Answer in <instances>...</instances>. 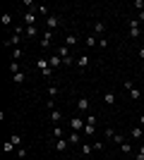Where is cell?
I'll return each instance as SVG.
<instances>
[{"instance_id":"obj_1","label":"cell","mask_w":144,"mask_h":160,"mask_svg":"<svg viewBox=\"0 0 144 160\" xmlns=\"http://www.w3.org/2000/svg\"><path fill=\"white\" fill-rule=\"evenodd\" d=\"M96 132V115H87V124H84V136H91Z\"/></svg>"},{"instance_id":"obj_2","label":"cell","mask_w":144,"mask_h":160,"mask_svg":"<svg viewBox=\"0 0 144 160\" xmlns=\"http://www.w3.org/2000/svg\"><path fill=\"white\" fill-rule=\"evenodd\" d=\"M84 124H87V120H82V117H72L70 120V129L72 132H84Z\"/></svg>"},{"instance_id":"obj_3","label":"cell","mask_w":144,"mask_h":160,"mask_svg":"<svg viewBox=\"0 0 144 160\" xmlns=\"http://www.w3.org/2000/svg\"><path fill=\"white\" fill-rule=\"evenodd\" d=\"M36 67L43 72V77H51V65H48L46 58H39V60H36Z\"/></svg>"},{"instance_id":"obj_4","label":"cell","mask_w":144,"mask_h":160,"mask_svg":"<svg viewBox=\"0 0 144 160\" xmlns=\"http://www.w3.org/2000/svg\"><path fill=\"white\" fill-rule=\"evenodd\" d=\"M58 24H60V17H55V14H48V17H46V29H48V31H55Z\"/></svg>"},{"instance_id":"obj_5","label":"cell","mask_w":144,"mask_h":160,"mask_svg":"<svg viewBox=\"0 0 144 160\" xmlns=\"http://www.w3.org/2000/svg\"><path fill=\"white\" fill-rule=\"evenodd\" d=\"M139 33H142V29H139V22H137V19H132V22H130V36H132V38H139Z\"/></svg>"},{"instance_id":"obj_6","label":"cell","mask_w":144,"mask_h":160,"mask_svg":"<svg viewBox=\"0 0 144 160\" xmlns=\"http://www.w3.org/2000/svg\"><path fill=\"white\" fill-rule=\"evenodd\" d=\"M103 33H106V24H103V22H96L94 24V36L96 38H99V36L103 38Z\"/></svg>"},{"instance_id":"obj_7","label":"cell","mask_w":144,"mask_h":160,"mask_svg":"<svg viewBox=\"0 0 144 160\" xmlns=\"http://www.w3.org/2000/svg\"><path fill=\"white\" fill-rule=\"evenodd\" d=\"M77 110H79V112H87V110H89V98H79L77 100Z\"/></svg>"},{"instance_id":"obj_8","label":"cell","mask_w":144,"mask_h":160,"mask_svg":"<svg viewBox=\"0 0 144 160\" xmlns=\"http://www.w3.org/2000/svg\"><path fill=\"white\" fill-rule=\"evenodd\" d=\"M67 141H70V143H84V141H82V134H79V132H70Z\"/></svg>"},{"instance_id":"obj_9","label":"cell","mask_w":144,"mask_h":160,"mask_svg":"<svg viewBox=\"0 0 144 160\" xmlns=\"http://www.w3.org/2000/svg\"><path fill=\"white\" fill-rule=\"evenodd\" d=\"M48 65H51V67H58V65H62V58H60L58 53H55V55H51V58H48Z\"/></svg>"},{"instance_id":"obj_10","label":"cell","mask_w":144,"mask_h":160,"mask_svg":"<svg viewBox=\"0 0 144 160\" xmlns=\"http://www.w3.org/2000/svg\"><path fill=\"white\" fill-rule=\"evenodd\" d=\"M34 22H36V12H27L24 14V24H27V27H34Z\"/></svg>"},{"instance_id":"obj_11","label":"cell","mask_w":144,"mask_h":160,"mask_svg":"<svg viewBox=\"0 0 144 160\" xmlns=\"http://www.w3.org/2000/svg\"><path fill=\"white\" fill-rule=\"evenodd\" d=\"M130 136H132V139H142V136H144V129L142 127H132Z\"/></svg>"},{"instance_id":"obj_12","label":"cell","mask_w":144,"mask_h":160,"mask_svg":"<svg viewBox=\"0 0 144 160\" xmlns=\"http://www.w3.org/2000/svg\"><path fill=\"white\" fill-rule=\"evenodd\" d=\"M67 146H70V141H65V139L55 141V151H60V153H62V151H65V148H67Z\"/></svg>"},{"instance_id":"obj_13","label":"cell","mask_w":144,"mask_h":160,"mask_svg":"<svg viewBox=\"0 0 144 160\" xmlns=\"http://www.w3.org/2000/svg\"><path fill=\"white\" fill-rule=\"evenodd\" d=\"M103 103H108V105H113V103H115V93H113V91H108V93L103 96Z\"/></svg>"},{"instance_id":"obj_14","label":"cell","mask_w":144,"mask_h":160,"mask_svg":"<svg viewBox=\"0 0 144 160\" xmlns=\"http://www.w3.org/2000/svg\"><path fill=\"white\" fill-rule=\"evenodd\" d=\"M10 141H12V143H14V148H19L22 143H24V141H22V136H19V134H12V136H10Z\"/></svg>"},{"instance_id":"obj_15","label":"cell","mask_w":144,"mask_h":160,"mask_svg":"<svg viewBox=\"0 0 144 160\" xmlns=\"http://www.w3.org/2000/svg\"><path fill=\"white\" fill-rule=\"evenodd\" d=\"M58 55H60L62 60H65V58H70V48H67V46H60V50H58Z\"/></svg>"},{"instance_id":"obj_16","label":"cell","mask_w":144,"mask_h":160,"mask_svg":"<svg viewBox=\"0 0 144 160\" xmlns=\"http://www.w3.org/2000/svg\"><path fill=\"white\" fill-rule=\"evenodd\" d=\"M31 12H36V14H48V7H46V5H36Z\"/></svg>"},{"instance_id":"obj_17","label":"cell","mask_w":144,"mask_h":160,"mask_svg":"<svg viewBox=\"0 0 144 160\" xmlns=\"http://www.w3.org/2000/svg\"><path fill=\"white\" fill-rule=\"evenodd\" d=\"M84 43H87V46H99V38L91 33V36H87V41H84Z\"/></svg>"},{"instance_id":"obj_18","label":"cell","mask_w":144,"mask_h":160,"mask_svg":"<svg viewBox=\"0 0 144 160\" xmlns=\"http://www.w3.org/2000/svg\"><path fill=\"white\" fill-rule=\"evenodd\" d=\"M75 43H77V36H75V33H70V36H67V38H65V46H75Z\"/></svg>"},{"instance_id":"obj_19","label":"cell","mask_w":144,"mask_h":160,"mask_svg":"<svg viewBox=\"0 0 144 160\" xmlns=\"http://www.w3.org/2000/svg\"><path fill=\"white\" fill-rule=\"evenodd\" d=\"M77 65H79V69H84V67L89 65V58H87V55H82V58L77 60Z\"/></svg>"},{"instance_id":"obj_20","label":"cell","mask_w":144,"mask_h":160,"mask_svg":"<svg viewBox=\"0 0 144 160\" xmlns=\"http://www.w3.org/2000/svg\"><path fill=\"white\" fill-rule=\"evenodd\" d=\"M60 117H62L60 110H51V120H53V122H60Z\"/></svg>"},{"instance_id":"obj_21","label":"cell","mask_w":144,"mask_h":160,"mask_svg":"<svg viewBox=\"0 0 144 160\" xmlns=\"http://www.w3.org/2000/svg\"><path fill=\"white\" fill-rule=\"evenodd\" d=\"M91 151H94V146H91V143H82V153H84V155H91Z\"/></svg>"},{"instance_id":"obj_22","label":"cell","mask_w":144,"mask_h":160,"mask_svg":"<svg viewBox=\"0 0 144 160\" xmlns=\"http://www.w3.org/2000/svg\"><path fill=\"white\" fill-rule=\"evenodd\" d=\"M120 151H123V153H132V146L127 141H123V143H120Z\"/></svg>"},{"instance_id":"obj_23","label":"cell","mask_w":144,"mask_h":160,"mask_svg":"<svg viewBox=\"0 0 144 160\" xmlns=\"http://www.w3.org/2000/svg\"><path fill=\"white\" fill-rule=\"evenodd\" d=\"M12 79H14V84H22V81H24V72H17V74H12Z\"/></svg>"},{"instance_id":"obj_24","label":"cell","mask_w":144,"mask_h":160,"mask_svg":"<svg viewBox=\"0 0 144 160\" xmlns=\"http://www.w3.org/2000/svg\"><path fill=\"white\" fill-rule=\"evenodd\" d=\"M53 136H55V139H62V127L55 124V127H53Z\"/></svg>"},{"instance_id":"obj_25","label":"cell","mask_w":144,"mask_h":160,"mask_svg":"<svg viewBox=\"0 0 144 160\" xmlns=\"http://www.w3.org/2000/svg\"><path fill=\"white\" fill-rule=\"evenodd\" d=\"M10 72H12V74H17V72H19V62H10Z\"/></svg>"},{"instance_id":"obj_26","label":"cell","mask_w":144,"mask_h":160,"mask_svg":"<svg viewBox=\"0 0 144 160\" xmlns=\"http://www.w3.org/2000/svg\"><path fill=\"white\" fill-rule=\"evenodd\" d=\"M3 148H5V153H12V151H14V143H12V141H5V146H3Z\"/></svg>"},{"instance_id":"obj_27","label":"cell","mask_w":144,"mask_h":160,"mask_svg":"<svg viewBox=\"0 0 144 160\" xmlns=\"http://www.w3.org/2000/svg\"><path fill=\"white\" fill-rule=\"evenodd\" d=\"M36 31H39L36 27H27V36H29V38H34V36H36Z\"/></svg>"},{"instance_id":"obj_28","label":"cell","mask_w":144,"mask_h":160,"mask_svg":"<svg viewBox=\"0 0 144 160\" xmlns=\"http://www.w3.org/2000/svg\"><path fill=\"white\" fill-rule=\"evenodd\" d=\"M19 58H22V48H14V53H12V60L17 62V60H19Z\"/></svg>"},{"instance_id":"obj_29","label":"cell","mask_w":144,"mask_h":160,"mask_svg":"<svg viewBox=\"0 0 144 160\" xmlns=\"http://www.w3.org/2000/svg\"><path fill=\"white\" fill-rule=\"evenodd\" d=\"M130 96H132L135 100H139V98H142V93H139V88H132V91H130Z\"/></svg>"},{"instance_id":"obj_30","label":"cell","mask_w":144,"mask_h":160,"mask_svg":"<svg viewBox=\"0 0 144 160\" xmlns=\"http://www.w3.org/2000/svg\"><path fill=\"white\" fill-rule=\"evenodd\" d=\"M12 22V14H3V24H10Z\"/></svg>"},{"instance_id":"obj_31","label":"cell","mask_w":144,"mask_h":160,"mask_svg":"<svg viewBox=\"0 0 144 160\" xmlns=\"http://www.w3.org/2000/svg\"><path fill=\"white\" fill-rule=\"evenodd\" d=\"M113 136H115V132H113V129L108 127V129H106V139H113Z\"/></svg>"},{"instance_id":"obj_32","label":"cell","mask_w":144,"mask_h":160,"mask_svg":"<svg viewBox=\"0 0 144 160\" xmlns=\"http://www.w3.org/2000/svg\"><path fill=\"white\" fill-rule=\"evenodd\" d=\"M113 141H115L118 146H120V143H123V141H125V139H123V136H120V134H115V136H113Z\"/></svg>"},{"instance_id":"obj_33","label":"cell","mask_w":144,"mask_h":160,"mask_svg":"<svg viewBox=\"0 0 144 160\" xmlns=\"http://www.w3.org/2000/svg\"><path fill=\"white\" fill-rule=\"evenodd\" d=\"M99 48H108V41H106V38H99Z\"/></svg>"},{"instance_id":"obj_34","label":"cell","mask_w":144,"mask_h":160,"mask_svg":"<svg viewBox=\"0 0 144 160\" xmlns=\"http://www.w3.org/2000/svg\"><path fill=\"white\" fill-rule=\"evenodd\" d=\"M94 151H103V141H96V143H94Z\"/></svg>"},{"instance_id":"obj_35","label":"cell","mask_w":144,"mask_h":160,"mask_svg":"<svg viewBox=\"0 0 144 160\" xmlns=\"http://www.w3.org/2000/svg\"><path fill=\"white\" fill-rule=\"evenodd\" d=\"M135 7H137V10H144V0H135Z\"/></svg>"},{"instance_id":"obj_36","label":"cell","mask_w":144,"mask_h":160,"mask_svg":"<svg viewBox=\"0 0 144 160\" xmlns=\"http://www.w3.org/2000/svg\"><path fill=\"white\" fill-rule=\"evenodd\" d=\"M137 160H144V146H139V153H137Z\"/></svg>"},{"instance_id":"obj_37","label":"cell","mask_w":144,"mask_h":160,"mask_svg":"<svg viewBox=\"0 0 144 160\" xmlns=\"http://www.w3.org/2000/svg\"><path fill=\"white\" fill-rule=\"evenodd\" d=\"M139 58H142V65H144V48H139Z\"/></svg>"},{"instance_id":"obj_38","label":"cell","mask_w":144,"mask_h":160,"mask_svg":"<svg viewBox=\"0 0 144 160\" xmlns=\"http://www.w3.org/2000/svg\"><path fill=\"white\" fill-rule=\"evenodd\" d=\"M142 124H144V115H139V127H142Z\"/></svg>"},{"instance_id":"obj_39","label":"cell","mask_w":144,"mask_h":160,"mask_svg":"<svg viewBox=\"0 0 144 160\" xmlns=\"http://www.w3.org/2000/svg\"><path fill=\"white\" fill-rule=\"evenodd\" d=\"M139 19H142V22H144V10H139Z\"/></svg>"}]
</instances>
